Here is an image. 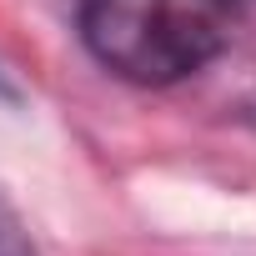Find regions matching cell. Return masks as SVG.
<instances>
[{
	"label": "cell",
	"mask_w": 256,
	"mask_h": 256,
	"mask_svg": "<svg viewBox=\"0 0 256 256\" xmlns=\"http://www.w3.org/2000/svg\"><path fill=\"white\" fill-rule=\"evenodd\" d=\"M236 26V0H80L90 56L136 80L171 86L221 56Z\"/></svg>",
	"instance_id": "obj_1"
},
{
	"label": "cell",
	"mask_w": 256,
	"mask_h": 256,
	"mask_svg": "<svg viewBox=\"0 0 256 256\" xmlns=\"http://www.w3.org/2000/svg\"><path fill=\"white\" fill-rule=\"evenodd\" d=\"M0 256H36L30 231H26V226H20V216L6 206V196H0Z\"/></svg>",
	"instance_id": "obj_2"
}]
</instances>
